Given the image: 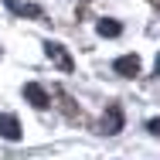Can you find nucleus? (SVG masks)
<instances>
[{
  "mask_svg": "<svg viewBox=\"0 0 160 160\" xmlns=\"http://www.w3.org/2000/svg\"><path fill=\"white\" fill-rule=\"evenodd\" d=\"M112 72L123 75V78H136V75L143 72V62H140V55H123V58L112 62Z\"/></svg>",
  "mask_w": 160,
  "mask_h": 160,
  "instance_id": "7ed1b4c3",
  "label": "nucleus"
},
{
  "mask_svg": "<svg viewBox=\"0 0 160 160\" xmlns=\"http://www.w3.org/2000/svg\"><path fill=\"white\" fill-rule=\"evenodd\" d=\"M3 7L14 14V17H31V21H38L44 10H41V3H28V0H3Z\"/></svg>",
  "mask_w": 160,
  "mask_h": 160,
  "instance_id": "423d86ee",
  "label": "nucleus"
},
{
  "mask_svg": "<svg viewBox=\"0 0 160 160\" xmlns=\"http://www.w3.org/2000/svg\"><path fill=\"white\" fill-rule=\"evenodd\" d=\"M0 136H3L7 143H17V140L24 136V129H21V119H17L14 112H0Z\"/></svg>",
  "mask_w": 160,
  "mask_h": 160,
  "instance_id": "20e7f679",
  "label": "nucleus"
},
{
  "mask_svg": "<svg viewBox=\"0 0 160 160\" xmlns=\"http://www.w3.org/2000/svg\"><path fill=\"white\" fill-rule=\"evenodd\" d=\"M44 55H48V62L58 65L65 75H72V72H75V62H72V55H68V48H65V44H58V41H44Z\"/></svg>",
  "mask_w": 160,
  "mask_h": 160,
  "instance_id": "f257e3e1",
  "label": "nucleus"
},
{
  "mask_svg": "<svg viewBox=\"0 0 160 160\" xmlns=\"http://www.w3.org/2000/svg\"><path fill=\"white\" fill-rule=\"evenodd\" d=\"M96 31H99V38H119V34H123V24L112 21V17H102L96 24Z\"/></svg>",
  "mask_w": 160,
  "mask_h": 160,
  "instance_id": "0eeeda50",
  "label": "nucleus"
},
{
  "mask_svg": "<svg viewBox=\"0 0 160 160\" xmlns=\"http://www.w3.org/2000/svg\"><path fill=\"white\" fill-rule=\"evenodd\" d=\"M150 3H153V7H157V14H160V0H150Z\"/></svg>",
  "mask_w": 160,
  "mask_h": 160,
  "instance_id": "9d476101",
  "label": "nucleus"
},
{
  "mask_svg": "<svg viewBox=\"0 0 160 160\" xmlns=\"http://www.w3.org/2000/svg\"><path fill=\"white\" fill-rule=\"evenodd\" d=\"M153 72H157V75H160V55H157V65H153Z\"/></svg>",
  "mask_w": 160,
  "mask_h": 160,
  "instance_id": "1a4fd4ad",
  "label": "nucleus"
},
{
  "mask_svg": "<svg viewBox=\"0 0 160 160\" xmlns=\"http://www.w3.org/2000/svg\"><path fill=\"white\" fill-rule=\"evenodd\" d=\"M24 99L31 102L34 109H48V106H51V92H48L44 85H38V82H28V85H24Z\"/></svg>",
  "mask_w": 160,
  "mask_h": 160,
  "instance_id": "39448f33",
  "label": "nucleus"
},
{
  "mask_svg": "<svg viewBox=\"0 0 160 160\" xmlns=\"http://www.w3.org/2000/svg\"><path fill=\"white\" fill-rule=\"evenodd\" d=\"M147 129H150L153 136H160V116H153V119H147Z\"/></svg>",
  "mask_w": 160,
  "mask_h": 160,
  "instance_id": "6e6552de",
  "label": "nucleus"
},
{
  "mask_svg": "<svg viewBox=\"0 0 160 160\" xmlns=\"http://www.w3.org/2000/svg\"><path fill=\"white\" fill-rule=\"evenodd\" d=\"M82 3H89V0H82Z\"/></svg>",
  "mask_w": 160,
  "mask_h": 160,
  "instance_id": "9b49d317",
  "label": "nucleus"
},
{
  "mask_svg": "<svg viewBox=\"0 0 160 160\" xmlns=\"http://www.w3.org/2000/svg\"><path fill=\"white\" fill-rule=\"evenodd\" d=\"M123 123H126V116H123V106H119V102H109V106H106V116H102V126H99V133H106V136H116V133L123 129Z\"/></svg>",
  "mask_w": 160,
  "mask_h": 160,
  "instance_id": "f03ea898",
  "label": "nucleus"
}]
</instances>
